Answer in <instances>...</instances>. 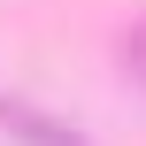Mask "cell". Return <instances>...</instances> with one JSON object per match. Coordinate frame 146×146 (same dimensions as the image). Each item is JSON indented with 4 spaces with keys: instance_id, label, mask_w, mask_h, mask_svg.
Instances as JSON below:
<instances>
[{
    "instance_id": "1",
    "label": "cell",
    "mask_w": 146,
    "mask_h": 146,
    "mask_svg": "<svg viewBox=\"0 0 146 146\" xmlns=\"http://www.w3.org/2000/svg\"><path fill=\"white\" fill-rule=\"evenodd\" d=\"M0 131L15 146H85L62 115H46V108H31V100H15V92H0Z\"/></svg>"
}]
</instances>
